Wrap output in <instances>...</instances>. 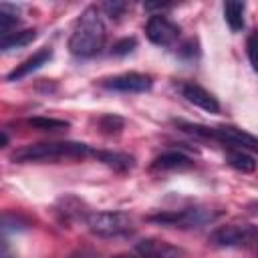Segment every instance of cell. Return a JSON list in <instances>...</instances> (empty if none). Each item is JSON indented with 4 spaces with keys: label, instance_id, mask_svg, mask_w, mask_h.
Here are the masks:
<instances>
[{
    "label": "cell",
    "instance_id": "obj_18",
    "mask_svg": "<svg viewBox=\"0 0 258 258\" xmlns=\"http://www.w3.org/2000/svg\"><path fill=\"white\" fill-rule=\"evenodd\" d=\"M18 24V8L16 6H10V4H0V30H2V36L14 32L12 26Z\"/></svg>",
    "mask_w": 258,
    "mask_h": 258
},
{
    "label": "cell",
    "instance_id": "obj_12",
    "mask_svg": "<svg viewBox=\"0 0 258 258\" xmlns=\"http://www.w3.org/2000/svg\"><path fill=\"white\" fill-rule=\"evenodd\" d=\"M194 165L191 157H187L181 151H163L161 155H157L151 161V169L155 171H181V169H189Z\"/></svg>",
    "mask_w": 258,
    "mask_h": 258
},
{
    "label": "cell",
    "instance_id": "obj_15",
    "mask_svg": "<svg viewBox=\"0 0 258 258\" xmlns=\"http://www.w3.org/2000/svg\"><path fill=\"white\" fill-rule=\"evenodd\" d=\"M226 161H228V165H232L234 169H238V171H242V173H252V171L256 169L254 157H252L248 151H242V149H236V147H230V149H228Z\"/></svg>",
    "mask_w": 258,
    "mask_h": 258
},
{
    "label": "cell",
    "instance_id": "obj_3",
    "mask_svg": "<svg viewBox=\"0 0 258 258\" xmlns=\"http://www.w3.org/2000/svg\"><path fill=\"white\" fill-rule=\"evenodd\" d=\"M89 232L97 238L115 240V238H127L135 232V222L127 212H93L87 218Z\"/></svg>",
    "mask_w": 258,
    "mask_h": 258
},
{
    "label": "cell",
    "instance_id": "obj_9",
    "mask_svg": "<svg viewBox=\"0 0 258 258\" xmlns=\"http://www.w3.org/2000/svg\"><path fill=\"white\" fill-rule=\"evenodd\" d=\"M135 252L143 258H183V248L161 240V238H141L135 242Z\"/></svg>",
    "mask_w": 258,
    "mask_h": 258
},
{
    "label": "cell",
    "instance_id": "obj_24",
    "mask_svg": "<svg viewBox=\"0 0 258 258\" xmlns=\"http://www.w3.org/2000/svg\"><path fill=\"white\" fill-rule=\"evenodd\" d=\"M115 258H143V256H139L137 252H133V254H119V256H115Z\"/></svg>",
    "mask_w": 258,
    "mask_h": 258
},
{
    "label": "cell",
    "instance_id": "obj_25",
    "mask_svg": "<svg viewBox=\"0 0 258 258\" xmlns=\"http://www.w3.org/2000/svg\"><path fill=\"white\" fill-rule=\"evenodd\" d=\"M6 145H8V133L2 131V147H6Z\"/></svg>",
    "mask_w": 258,
    "mask_h": 258
},
{
    "label": "cell",
    "instance_id": "obj_1",
    "mask_svg": "<svg viewBox=\"0 0 258 258\" xmlns=\"http://www.w3.org/2000/svg\"><path fill=\"white\" fill-rule=\"evenodd\" d=\"M105 40H107V26L101 10L97 6L85 8L71 30L69 50L75 56L91 58L103 50Z\"/></svg>",
    "mask_w": 258,
    "mask_h": 258
},
{
    "label": "cell",
    "instance_id": "obj_10",
    "mask_svg": "<svg viewBox=\"0 0 258 258\" xmlns=\"http://www.w3.org/2000/svg\"><path fill=\"white\" fill-rule=\"evenodd\" d=\"M179 93H181V97L187 101V103H191V105H196V107H200V109H204V111H208V113H220V103H218V99L208 91V89H204L202 85H198V83H189V81H185V83H179Z\"/></svg>",
    "mask_w": 258,
    "mask_h": 258
},
{
    "label": "cell",
    "instance_id": "obj_20",
    "mask_svg": "<svg viewBox=\"0 0 258 258\" xmlns=\"http://www.w3.org/2000/svg\"><path fill=\"white\" fill-rule=\"evenodd\" d=\"M246 52L252 69L258 73V28H254L246 38Z\"/></svg>",
    "mask_w": 258,
    "mask_h": 258
},
{
    "label": "cell",
    "instance_id": "obj_21",
    "mask_svg": "<svg viewBox=\"0 0 258 258\" xmlns=\"http://www.w3.org/2000/svg\"><path fill=\"white\" fill-rule=\"evenodd\" d=\"M135 46H137V40H135L133 36H131V38H121V40H117V42L113 44L111 54H115V56H123V54H129Z\"/></svg>",
    "mask_w": 258,
    "mask_h": 258
},
{
    "label": "cell",
    "instance_id": "obj_7",
    "mask_svg": "<svg viewBox=\"0 0 258 258\" xmlns=\"http://www.w3.org/2000/svg\"><path fill=\"white\" fill-rule=\"evenodd\" d=\"M101 87L117 93H145L153 87V81L149 75H143V73H121V75L101 79Z\"/></svg>",
    "mask_w": 258,
    "mask_h": 258
},
{
    "label": "cell",
    "instance_id": "obj_13",
    "mask_svg": "<svg viewBox=\"0 0 258 258\" xmlns=\"http://www.w3.org/2000/svg\"><path fill=\"white\" fill-rule=\"evenodd\" d=\"M244 14H246V4L238 0H228L224 4V20L230 26L232 32H240L244 28Z\"/></svg>",
    "mask_w": 258,
    "mask_h": 258
},
{
    "label": "cell",
    "instance_id": "obj_8",
    "mask_svg": "<svg viewBox=\"0 0 258 258\" xmlns=\"http://www.w3.org/2000/svg\"><path fill=\"white\" fill-rule=\"evenodd\" d=\"M212 139L214 141H220V143H226L230 147L242 149V151L258 153V137L252 135V133H248V131H244V129L232 127V125L212 127Z\"/></svg>",
    "mask_w": 258,
    "mask_h": 258
},
{
    "label": "cell",
    "instance_id": "obj_6",
    "mask_svg": "<svg viewBox=\"0 0 258 258\" xmlns=\"http://www.w3.org/2000/svg\"><path fill=\"white\" fill-rule=\"evenodd\" d=\"M181 28L165 14H151L145 24V36L157 46H171L179 38Z\"/></svg>",
    "mask_w": 258,
    "mask_h": 258
},
{
    "label": "cell",
    "instance_id": "obj_5",
    "mask_svg": "<svg viewBox=\"0 0 258 258\" xmlns=\"http://www.w3.org/2000/svg\"><path fill=\"white\" fill-rule=\"evenodd\" d=\"M256 236V230L250 224H226L218 226L210 234V244L218 248H240L252 242Z\"/></svg>",
    "mask_w": 258,
    "mask_h": 258
},
{
    "label": "cell",
    "instance_id": "obj_4",
    "mask_svg": "<svg viewBox=\"0 0 258 258\" xmlns=\"http://www.w3.org/2000/svg\"><path fill=\"white\" fill-rule=\"evenodd\" d=\"M220 216V212H214L212 208H183V210H173V212H161L157 216H151V222H157L161 226H171V228H200L204 224L214 222Z\"/></svg>",
    "mask_w": 258,
    "mask_h": 258
},
{
    "label": "cell",
    "instance_id": "obj_2",
    "mask_svg": "<svg viewBox=\"0 0 258 258\" xmlns=\"http://www.w3.org/2000/svg\"><path fill=\"white\" fill-rule=\"evenodd\" d=\"M99 149H93L81 141H40L30 143L12 153V161L16 163H56L64 159H85L97 157Z\"/></svg>",
    "mask_w": 258,
    "mask_h": 258
},
{
    "label": "cell",
    "instance_id": "obj_16",
    "mask_svg": "<svg viewBox=\"0 0 258 258\" xmlns=\"http://www.w3.org/2000/svg\"><path fill=\"white\" fill-rule=\"evenodd\" d=\"M34 36H36V30H32V28H26V30H14V32L2 36L0 46H2V50L20 48V46H26L28 42H32Z\"/></svg>",
    "mask_w": 258,
    "mask_h": 258
},
{
    "label": "cell",
    "instance_id": "obj_11",
    "mask_svg": "<svg viewBox=\"0 0 258 258\" xmlns=\"http://www.w3.org/2000/svg\"><path fill=\"white\" fill-rule=\"evenodd\" d=\"M50 58H52V48L44 46V48L36 50L32 56H28L26 60H22L20 64H16V69H14V71H10V73L6 75V81H20V79L28 77L30 73L38 71V69H40L42 64H46Z\"/></svg>",
    "mask_w": 258,
    "mask_h": 258
},
{
    "label": "cell",
    "instance_id": "obj_19",
    "mask_svg": "<svg viewBox=\"0 0 258 258\" xmlns=\"http://www.w3.org/2000/svg\"><path fill=\"white\" fill-rule=\"evenodd\" d=\"M97 125H99V131L105 133V135H117V133L123 129L125 121H123L119 115H111V113H109V115L99 117Z\"/></svg>",
    "mask_w": 258,
    "mask_h": 258
},
{
    "label": "cell",
    "instance_id": "obj_22",
    "mask_svg": "<svg viewBox=\"0 0 258 258\" xmlns=\"http://www.w3.org/2000/svg\"><path fill=\"white\" fill-rule=\"evenodd\" d=\"M101 8H103L111 18H119V16H123V12L127 10V4H125V2H105Z\"/></svg>",
    "mask_w": 258,
    "mask_h": 258
},
{
    "label": "cell",
    "instance_id": "obj_23",
    "mask_svg": "<svg viewBox=\"0 0 258 258\" xmlns=\"http://www.w3.org/2000/svg\"><path fill=\"white\" fill-rule=\"evenodd\" d=\"M173 8V4H145V10H149V12H153V10H157V14H163V12H167V10H171Z\"/></svg>",
    "mask_w": 258,
    "mask_h": 258
},
{
    "label": "cell",
    "instance_id": "obj_17",
    "mask_svg": "<svg viewBox=\"0 0 258 258\" xmlns=\"http://www.w3.org/2000/svg\"><path fill=\"white\" fill-rule=\"evenodd\" d=\"M26 123H28L30 127L38 129V131H50V133H56V131H64V129H69V121L52 119V117H30Z\"/></svg>",
    "mask_w": 258,
    "mask_h": 258
},
{
    "label": "cell",
    "instance_id": "obj_14",
    "mask_svg": "<svg viewBox=\"0 0 258 258\" xmlns=\"http://www.w3.org/2000/svg\"><path fill=\"white\" fill-rule=\"evenodd\" d=\"M97 159L115 171H129L135 165V159L131 155L119 153V151H97Z\"/></svg>",
    "mask_w": 258,
    "mask_h": 258
}]
</instances>
